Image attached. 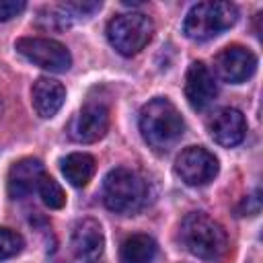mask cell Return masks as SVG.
<instances>
[{"label": "cell", "instance_id": "1", "mask_svg": "<svg viewBox=\"0 0 263 263\" xmlns=\"http://www.w3.org/2000/svg\"><path fill=\"white\" fill-rule=\"evenodd\" d=\"M138 123L144 142L158 152L171 150L185 132V121L179 109L164 97L148 101L140 111Z\"/></svg>", "mask_w": 263, "mask_h": 263}, {"label": "cell", "instance_id": "2", "mask_svg": "<svg viewBox=\"0 0 263 263\" xmlns=\"http://www.w3.org/2000/svg\"><path fill=\"white\" fill-rule=\"evenodd\" d=\"M181 242L191 255L203 261H218L228 249L226 230L203 212H191L183 218Z\"/></svg>", "mask_w": 263, "mask_h": 263}, {"label": "cell", "instance_id": "3", "mask_svg": "<svg viewBox=\"0 0 263 263\" xmlns=\"http://www.w3.org/2000/svg\"><path fill=\"white\" fill-rule=\"evenodd\" d=\"M148 199V187L146 181L132 168L117 166L107 173L103 181V201L107 210L132 216L144 208Z\"/></svg>", "mask_w": 263, "mask_h": 263}, {"label": "cell", "instance_id": "4", "mask_svg": "<svg viewBox=\"0 0 263 263\" xmlns=\"http://www.w3.org/2000/svg\"><path fill=\"white\" fill-rule=\"evenodd\" d=\"M238 18V8L232 2L212 0V2H197L189 8L183 21L185 37L193 41H208L222 31L230 29Z\"/></svg>", "mask_w": 263, "mask_h": 263}, {"label": "cell", "instance_id": "5", "mask_svg": "<svg viewBox=\"0 0 263 263\" xmlns=\"http://www.w3.org/2000/svg\"><path fill=\"white\" fill-rule=\"evenodd\" d=\"M154 23L144 12H123L115 14L107 25V39L121 55L140 53L152 39Z\"/></svg>", "mask_w": 263, "mask_h": 263}, {"label": "cell", "instance_id": "6", "mask_svg": "<svg viewBox=\"0 0 263 263\" xmlns=\"http://www.w3.org/2000/svg\"><path fill=\"white\" fill-rule=\"evenodd\" d=\"M16 51L29 60L31 64L49 70V72H66L72 66V55L68 47L55 39L47 37H21L16 41Z\"/></svg>", "mask_w": 263, "mask_h": 263}, {"label": "cell", "instance_id": "7", "mask_svg": "<svg viewBox=\"0 0 263 263\" xmlns=\"http://www.w3.org/2000/svg\"><path fill=\"white\" fill-rule=\"evenodd\" d=\"M218 158L203 146H189L185 148L175 162V171L183 183L191 187H201L214 181L218 175Z\"/></svg>", "mask_w": 263, "mask_h": 263}, {"label": "cell", "instance_id": "8", "mask_svg": "<svg viewBox=\"0 0 263 263\" xmlns=\"http://www.w3.org/2000/svg\"><path fill=\"white\" fill-rule=\"evenodd\" d=\"M257 58L251 49L242 45H228L214 58V72L220 80L230 84H240L255 74Z\"/></svg>", "mask_w": 263, "mask_h": 263}, {"label": "cell", "instance_id": "9", "mask_svg": "<svg viewBox=\"0 0 263 263\" xmlns=\"http://www.w3.org/2000/svg\"><path fill=\"white\" fill-rule=\"evenodd\" d=\"M109 129V109L103 103H86L70 121L68 136L80 144L101 140Z\"/></svg>", "mask_w": 263, "mask_h": 263}, {"label": "cell", "instance_id": "10", "mask_svg": "<svg viewBox=\"0 0 263 263\" xmlns=\"http://www.w3.org/2000/svg\"><path fill=\"white\" fill-rule=\"evenodd\" d=\"M72 253L80 263H95L103 255L105 236L103 228L95 218H82L74 224L72 230Z\"/></svg>", "mask_w": 263, "mask_h": 263}, {"label": "cell", "instance_id": "11", "mask_svg": "<svg viewBox=\"0 0 263 263\" xmlns=\"http://www.w3.org/2000/svg\"><path fill=\"white\" fill-rule=\"evenodd\" d=\"M218 95L216 78L203 62H193L185 74V97L195 111L208 109Z\"/></svg>", "mask_w": 263, "mask_h": 263}, {"label": "cell", "instance_id": "12", "mask_svg": "<svg viewBox=\"0 0 263 263\" xmlns=\"http://www.w3.org/2000/svg\"><path fill=\"white\" fill-rule=\"evenodd\" d=\"M208 132L216 144L224 148H232L245 140L247 134V119L234 107H224L216 111L208 121Z\"/></svg>", "mask_w": 263, "mask_h": 263}, {"label": "cell", "instance_id": "13", "mask_svg": "<svg viewBox=\"0 0 263 263\" xmlns=\"http://www.w3.org/2000/svg\"><path fill=\"white\" fill-rule=\"evenodd\" d=\"M43 175H45L43 164L37 158H23V160L14 162L10 166L8 179H6L8 195L12 199H23V197L31 195L39 187V181Z\"/></svg>", "mask_w": 263, "mask_h": 263}, {"label": "cell", "instance_id": "14", "mask_svg": "<svg viewBox=\"0 0 263 263\" xmlns=\"http://www.w3.org/2000/svg\"><path fill=\"white\" fill-rule=\"evenodd\" d=\"M64 101H66V88L62 82L47 78V76H41L33 82L31 103L39 117H43V119L53 117L62 109Z\"/></svg>", "mask_w": 263, "mask_h": 263}, {"label": "cell", "instance_id": "15", "mask_svg": "<svg viewBox=\"0 0 263 263\" xmlns=\"http://www.w3.org/2000/svg\"><path fill=\"white\" fill-rule=\"evenodd\" d=\"M60 168H62V175L66 177V181H70V185L84 187L92 179L97 162L86 152H72L60 160Z\"/></svg>", "mask_w": 263, "mask_h": 263}, {"label": "cell", "instance_id": "16", "mask_svg": "<svg viewBox=\"0 0 263 263\" xmlns=\"http://www.w3.org/2000/svg\"><path fill=\"white\" fill-rule=\"evenodd\" d=\"M156 257V242L148 234H132L121 242V263H152Z\"/></svg>", "mask_w": 263, "mask_h": 263}, {"label": "cell", "instance_id": "17", "mask_svg": "<svg viewBox=\"0 0 263 263\" xmlns=\"http://www.w3.org/2000/svg\"><path fill=\"white\" fill-rule=\"evenodd\" d=\"M37 191H39V195H41V201H43L47 208H51V210L64 208V203H66V193H64L62 185H60L53 177L43 175L41 181H39Z\"/></svg>", "mask_w": 263, "mask_h": 263}, {"label": "cell", "instance_id": "18", "mask_svg": "<svg viewBox=\"0 0 263 263\" xmlns=\"http://www.w3.org/2000/svg\"><path fill=\"white\" fill-rule=\"evenodd\" d=\"M23 245H25V240L16 230L0 226V261L18 255L23 251Z\"/></svg>", "mask_w": 263, "mask_h": 263}, {"label": "cell", "instance_id": "19", "mask_svg": "<svg viewBox=\"0 0 263 263\" xmlns=\"http://www.w3.org/2000/svg\"><path fill=\"white\" fill-rule=\"evenodd\" d=\"M25 2L23 0H0V23L10 21L12 16L21 14L25 10Z\"/></svg>", "mask_w": 263, "mask_h": 263}, {"label": "cell", "instance_id": "20", "mask_svg": "<svg viewBox=\"0 0 263 263\" xmlns=\"http://www.w3.org/2000/svg\"><path fill=\"white\" fill-rule=\"evenodd\" d=\"M0 113H2V99H0Z\"/></svg>", "mask_w": 263, "mask_h": 263}]
</instances>
